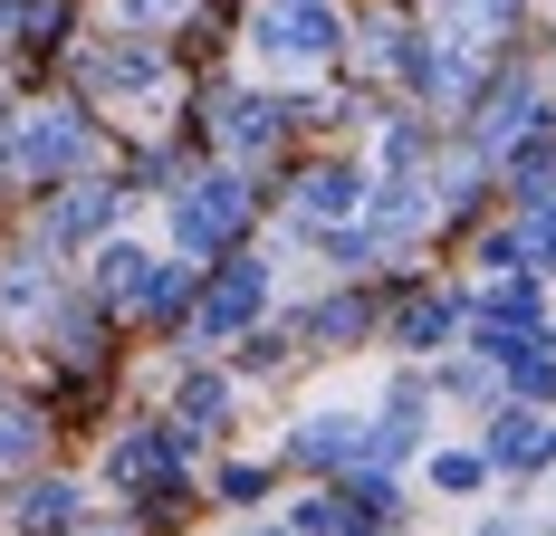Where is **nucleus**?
<instances>
[{"label": "nucleus", "mask_w": 556, "mask_h": 536, "mask_svg": "<svg viewBox=\"0 0 556 536\" xmlns=\"http://www.w3.org/2000/svg\"><path fill=\"white\" fill-rule=\"evenodd\" d=\"M451 335H460V307H451V297H422V307L403 317V345H422V355H442Z\"/></svg>", "instance_id": "ddd939ff"}, {"label": "nucleus", "mask_w": 556, "mask_h": 536, "mask_svg": "<svg viewBox=\"0 0 556 536\" xmlns=\"http://www.w3.org/2000/svg\"><path fill=\"white\" fill-rule=\"evenodd\" d=\"M222 135H230V144H269V135H278V106H260V97H230V106H222Z\"/></svg>", "instance_id": "4468645a"}, {"label": "nucleus", "mask_w": 556, "mask_h": 536, "mask_svg": "<svg viewBox=\"0 0 556 536\" xmlns=\"http://www.w3.org/2000/svg\"><path fill=\"white\" fill-rule=\"evenodd\" d=\"M106 212H115V192L77 182V192H67V202L49 212V240H87V230H106Z\"/></svg>", "instance_id": "9d476101"}, {"label": "nucleus", "mask_w": 556, "mask_h": 536, "mask_svg": "<svg viewBox=\"0 0 556 536\" xmlns=\"http://www.w3.org/2000/svg\"><path fill=\"white\" fill-rule=\"evenodd\" d=\"M518 10H528V0H442V39L470 49V58H490L508 29H518Z\"/></svg>", "instance_id": "39448f33"}, {"label": "nucleus", "mask_w": 556, "mask_h": 536, "mask_svg": "<svg viewBox=\"0 0 556 536\" xmlns=\"http://www.w3.org/2000/svg\"><path fill=\"white\" fill-rule=\"evenodd\" d=\"M260 297H269V268H260V259H240L222 288L202 297V335H230V326H250V317H260Z\"/></svg>", "instance_id": "6e6552de"}, {"label": "nucleus", "mask_w": 556, "mask_h": 536, "mask_svg": "<svg viewBox=\"0 0 556 536\" xmlns=\"http://www.w3.org/2000/svg\"><path fill=\"white\" fill-rule=\"evenodd\" d=\"M393 508H403V498H393L384 470H355V480H345V508H336V527H355V536H365V527H384Z\"/></svg>", "instance_id": "1a4fd4ad"}, {"label": "nucleus", "mask_w": 556, "mask_h": 536, "mask_svg": "<svg viewBox=\"0 0 556 536\" xmlns=\"http://www.w3.org/2000/svg\"><path fill=\"white\" fill-rule=\"evenodd\" d=\"M240 220H250L240 182H192V192L173 202V240H182V250H222V240H240Z\"/></svg>", "instance_id": "7ed1b4c3"}, {"label": "nucleus", "mask_w": 556, "mask_h": 536, "mask_svg": "<svg viewBox=\"0 0 556 536\" xmlns=\"http://www.w3.org/2000/svg\"><path fill=\"white\" fill-rule=\"evenodd\" d=\"M87 77H97V87H154L164 58L154 49H106V58H87Z\"/></svg>", "instance_id": "f8f14e48"}, {"label": "nucleus", "mask_w": 556, "mask_h": 536, "mask_svg": "<svg viewBox=\"0 0 556 536\" xmlns=\"http://www.w3.org/2000/svg\"><path fill=\"white\" fill-rule=\"evenodd\" d=\"M173 10H182V0H125V20H135V29H154V20H173Z\"/></svg>", "instance_id": "a211bd4d"}, {"label": "nucleus", "mask_w": 556, "mask_h": 536, "mask_svg": "<svg viewBox=\"0 0 556 536\" xmlns=\"http://www.w3.org/2000/svg\"><path fill=\"white\" fill-rule=\"evenodd\" d=\"M77 518V488L58 480V488H29V527H67Z\"/></svg>", "instance_id": "dca6fc26"}, {"label": "nucleus", "mask_w": 556, "mask_h": 536, "mask_svg": "<svg viewBox=\"0 0 556 536\" xmlns=\"http://www.w3.org/2000/svg\"><path fill=\"white\" fill-rule=\"evenodd\" d=\"M365 441H375V431L355 422V412H317L307 431H288V460H298V470H336V460H355Z\"/></svg>", "instance_id": "0eeeda50"}, {"label": "nucleus", "mask_w": 556, "mask_h": 536, "mask_svg": "<svg viewBox=\"0 0 556 536\" xmlns=\"http://www.w3.org/2000/svg\"><path fill=\"white\" fill-rule=\"evenodd\" d=\"M556 135V106H547V77H500L490 97H480V125H470V144L490 163H508L518 144H538Z\"/></svg>", "instance_id": "f03ea898"}, {"label": "nucleus", "mask_w": 556, "mask_h": 536, "mask_svg": "<svg viewBox=\"0 0 556 536\" xmlns=\"http://www.w3.org/2000/svg\"><path fill=\"white\" fill-rule=\"evenodd\" d=\"M29 441H39V422H29V412H0V470H10Z\"/></svg>", "instance_id": "f3484780"}, {"label": "nucleus", "mask_w": 556, "mask_h": 536, "mask_svg": "<svg viewBox=\"0 0 556 536\" xmlns=\"http://www.w3.org/2000/svg\"><path fill=\"white\" fill-rule=\"evenodd\" d=\"M355 202H365L355 173H307V192H298V212H307V220H336V212H355Z\"/></svg>", "instance_id": "9b49d317"}, {"label": "nucleus", "mask_w": 556, "mask_h": 536, "mask_svg": "<svg viewBox=\"0 0 556 536\" xmlns=\"http://www.w3.org/2000/svg\"><path fill=\"white\" fill-rule=\"evenodd\" d=\"M480 450H490V470H538V460H556V422L538 403L508 393L500 412H490V441H480Z\"/></svg>", "instance_id": "20e7f679"}, {"label": "nucleus", "mask_w": 556, "mask_h": 536, "mask_svg": "<svg viewBox=\"0 0 556 536\" xmlns=\"http://www.w3.org/2000/svg\"><path fill=\"white\" fill-rule=\"evenodd\" d=\"M10 154L29 163V173H67V163H87V125H77V115H29V125H20V144H10Z\"/></svg>", "instance_id": "423d86ee"}, {"label": "nucleus", "mask_w": 556, "mask_h": 536, "mask_svg": "<svg viewBox=\"0 0 556 536\" xmlns=\"http://www.w3.org/2000/svg\"><path fill=\"white\" fill-rule=\"evenodd\" d=\"M250 49H260V67L307 77V67H327V58L345 49V10H336V0H260Z\"/></svg>", "instance_id": "f257e3e1"}, {"label": "nucleus", "mask_w": 556, "mask_h": 536, "mask_svg": "<svg viewBox=\"0 0 556 536\" xmlns=\"http://www.w3.org/2000/svg\"><path fill=\"white\" fill-rule=\"evenodd\" d=\"M173 470V441H125V450H115V480L135 488V480H164Z\"/></svg>", "instance_id": "2eb2a0df"}]
</instances>
